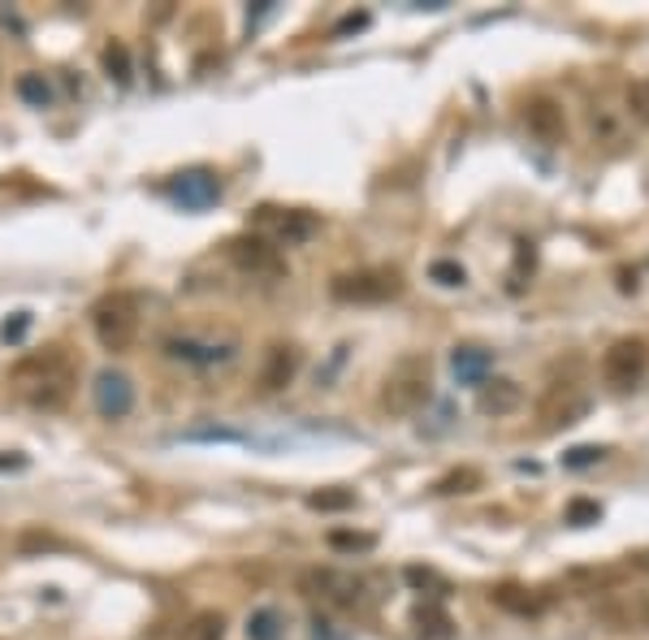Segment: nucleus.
Instances as JSON below:
<instances>
[{
	"label": "nucleus",
	"mask_w": 649,
	"mask_h": 640,
	"mask_svg": "<svg viewBox=\"0 0 649 640\" xmlns=\"http://www.w3.org/2000/svg\"><path fill=\"white\" fill-rule=\"evenodd\" d=\"M646 372H649L646 338H619V342H610L607 347V356H602V377H607L610 386L628 390V386H637Z\"/></svg>",
	"instance_id": "6"
},
{
	"label": "nucleus",
	"mask_w": 649,
	"mask_h": 640,
	"mask_svg": "<svg viewBox=\"0 0 649 640\" xmlns=\"http://www.w3.org/2000/svg\"><path fill=\"white\" fill-rule=\"evenodd\" d=\"M360 580H351V576H342V571H329V567H317V571H308L303 576V593L317 601H333V606H356L360 601Z\"/></svg>",
	"instance_id": "11"
},
{
	"label": "nucleus",
	"mask_w": 649,
	"mask_h": 640,
	"mask_svg": "<svg viewBox=\"0 0 649 640\" xmlns=\"http://www.w3.org/2000/svg\"><path fill=\"white\" fill-rule=\"evenodd\" d=\"M329 546L333 550H372V537H365V532H329Z\"/></svg>",
	"instance_id": "29"
},
{
	"label": "nucleus",
	"mask_w": 649,
	"mask_h": 640,
	"mask_svg": "<svg viewBox=\"0 0 649 640\" xmlns=\"http://www.w3.org/2000/svg\"><path fill=\"white\" fill-rule=\"evenodd\" d=\"M74 381H79L74 360L61 347L36 351V356H27V360H18L9 368V390L27 402V407H36V411L66 407L70 394H74Z\"/></svg>",
	"instance_id": "1"
},
{
	"label": "nucleus",
	"mask_w": 649,
	"mask_h": 640,
	"mask_svg": "<svg viewBox=\"0 0 649 640\" xmlns=\"http://www.w3.org/2000/svg\"><path fill=\"white\" fill-rule=\"evenodd\" d=\"M637 567H646V571H649V550H646V554H637Z\"/></svg>",
	"instance_id": "31"
},
{
	"label": "nucleus",
	"mask_w": 649,
	"mask_h": 640,
	"mask_svg": "<svg viewBox=\"0 0 649 640\" xmlns=\"http://www.w3.org/2000/svg\"><path fill=\"white\" fill-rule=\"evenodd\" d=\"M411 623H416V632L425 640H450L455 637V623H450V614L442 606H416V614H411Z\"/></svg>",
	"instance_id": "17"
},
{
	"label": "nucleus",
	"mask_w": 649,
	"mask_h": 640,
	"mask_svg": "<svg viewBox=\"0 0 649 640\" xmlns=\"http://www.w3.org/2000/svg\"><path fill=\"white\" fill-rule=\"evenodd\" d=\"M623 100H628V113L649 126V79L628 82V96H623Z\"/></svg>",
	"instance_id": "24"
},
{
	"label": "nucleus",
	"mask_w": 649,
	"mask_h": 640,
	"mask_svg": "<svg viewBox=\"0 0 649 640\" xmlns=\"http://www.w3.org/2000/svg\"><path fill=\"white\" fill-rule=\"evenodd\" d=\"M602 454H607L602 446H576V450H568V454H563V468H593Z\"/></svg>",
	"instance_id": "28"
},
{
	"label": "nucleus",
	"mask_w": 649,
	"mask_h": 640,
	"mask_svg": "<svg viewBox=\"0 0 649 640\" xmlns=\"http://www.w3.org/2000/svg\"><path fill=\"white\" fill-rule=\"evenodd\" d=\"M429 399H433L429 360L407 356V360H399L390 368V377H386V386H381V407H386L390 416H411V411H420Z\"/></svg>",
	"instance_id": "3"
},
{
	"label": "nucleus",
	"mask_w": 649,
	"mask_h": 640,
	"mask_svg": "<svg viewBox=\"0 0 649 640\" xmlns=\"http://www.w3.org/2000/svg\"><path fill=\"white\" fill-rule=\"evenodd\" d=\"M429 278L438 281V286H463L468 273H463V264H455V260H433V264H429Z\"/></svg>",
	"instance_id": "26"
},
{
	"label": "nucleus",
	"mask_w": 649,
	"mask_h": 640,
	"mask_svg": "<svg viewBox=\"0 0 649 640\" xmlns=\"http://www.w3.org/2000/svg\"><path fill=\"white\" fill-rule=\"evenodd\" d=\"M247 640H282V614H278L273 606L251 610V619H247Z\"/></svg>",
	"instance_id": "19"
},
{
	"label": "nucleus",
	"mask_w": 649,
	"mask_h": 640,
	"mask_svg": "<svg viewBox=\"0 0 649 640\" xmlns=\"http://www.w3.org/2000/svg\"><path fill=\"white\" fill-rule=\"evenodd\" d=\"M329 294L338 303H390L403 294L399 269H360V273H338L329 281Z\"/></svg>",
	"instance_id": "4"
},
{
	"label": "nucleus",
	"mask_w": 649,
	"mask_h": 640,
	"mask_svg": "<svg viewBox=\"0 0 649 640\" xmlns=\"http://www.w3.org/2000/svg\"><path fill=\"white\" fill-rule=\"evenodd\" d=\"M91 399H96V411L104 420H122L134 407V381L126 372H118V368H104L96 377V386H91Z\"/></svg>",
	"instance_id": "9"
},
{
	"label": "nucleus",
	"mask_w": 649,
	"mask_h": 640,
	"mask_svg": "<svg viewBox=\"0 0 649 640\" xmlns=\"http://www.w3.org/2000/svg\"><path fill=\"white\" fill-rule=\"evenodd\" d=\"M100 61H104V70H109V79L126 87L130 82V52H126V43H109L104 52H100Z\"/></svg>",
	"instance_id": "21"
},
{
	"label": "nucleus",
	"mask_w": 649,
	"mask_h": 640,
	"mask_svg": "<svg viewBox=\"0 0 649 640\" xmlns=\"http://www.w3.org/2000/svg\"><path fill=\"white\" fill-rule=\"evenodd\" d=\"M226 251H230V260H234L243 273H251V278H282L286 273L282 251L269 239H260V234H239V239L226 242Z\"/></svg>",
	"instance_id": "7"
},
{
	"label": "nucleus",
	"mask_w": 649,
	"mask_h": 640,
	"mask_svg": "<svg viewBox=\"0 0 649 640\" xmlns=\"http://www.w3.org/2000/svg\"><path fill=\"white\" fill-rule=\"evenodd\" d=\"M481 484V472L463 468V472H450L447 480H438V493H472Z\"/></svg>",
	"instance_id": "25"
},
{
	"label": "nucleus",
	"mask_w": 649,
	"mask_h": 640,
	"mask_svg": "<svg viewBox=\"0 0 649 640\" xmlns=\"http://www.w3.org/2000/svg\"><path fill=\"white\" fill-rule=\"evenodd\" d=\"M164 356L178 363H226L234 356V347L230 342H200V338H164Z\"/></svg>",
	"instance_id": "13"
},
{
	"label": "nucleus",
	"mask_w": 649,
	"mask_h": 640,
	"mask_svg": "<svg viewBox=\"0 0 649 640\" xmlns=\"http://www.w3.org/2000/svg\"><path fill=\"white\" fill-rule=\"evenodd\" d=\"M299 368H303V351L294 342H273L264 351V360H260V390L278 394V390H286L299 377Z\"/></svg>",
	"instance_id": "10"
},
{
	"label": "nucleus",
	"mask_w": 649,
	"mask_h": 640,
	"mask_svg": "<svg viewBox=\"0 0 649 640\" xmlns=\"http://www.w3.org/2000/svg\"><path fill=\"white\" fill-rule=\"evenodd\" d=\"M520 402H525V390L516 381H507V377H489L486 386H477V407L493 420L520 411Z\"/></svg>",
	"instance_id": "15"
},
{
	"label": "nucleus",
	"mask_w": 649,
	"mask_h": 640,
	"mask_svg": "<svg viewBox=\"0 0 649 640\" xmlns=\"http://www.w3.org/2000/svg\"><path fill=\"white\" fill-rule=\"evenodd\" d=\"M493 601H498L502 610H511V614H537V610H541V601L532 598L528 589H520V584H502V589H493Z\"/></svg>",
	"instance_id": "20"
},
{
	"label": "nucleus",
	"mask_w": 649,
	"mask_h": 640,
	"mask_svg": "<svg viewBox=\"0 0 649 640\" xmlns=\"http://www.w3.org/2000/svg\"><path fill=\"white\" fill-rule=\"evenodd\" d=\"M91 329H96V342H100L104 351H113V356L130 351L134 338H139V299L126 294V290H113V294L96 299V308H91Z\"/></svg>",
	"instance_id": "2"
},
{
	"label": "nucleus",
	"mask_w": 649,
	"mask_h": 640,
	"mask_svg": "<svg viewBox=\"0 0 649 640\" xmlns=\"http://www.w3.org/2000/svg\"><path fill=\"white\" fill-rule=\"evenodd\" d=\"M22 329H27V312H18L13 324H4V329H0V338H4V342H9V338H22Z\"/></svg>",
	"instance_id": "30"
},
{
	"label": "nucleus",
	"mask_w": 649,
	"mask_h": 640,
	"mask_svg": "<svg viewBox=\"0 0 649 640\" xmlns=\"http://www.w3.org/2000/svg\"><path fill=\"white\" fill-rule=\"evenodd\" d=\"M317 230H321V221H317L312 212H303V208H269V203H264V208L256 212V234L269 239L278 251H282V247H303Z\"/></svg>",
	"instance_id": "5"
},
{
	"label": "nucleus",
	"mask_w": 649,
	"mask_h": 640,
	"mask_svg": "<svg viewBox=\"0 0 649 640\" xmlns=\"http://www.w3.org/2000/svg\"><path fill=\"white\" fill-rule=\"evenodd\" d=\"M18 96H22L27 104H36V109H48V104H52V87H48L43 74H22V79H18Z\"/></svg>",
	"instance_id": "22"
},
{
	"label": "nucleus",
	"mask_w": 649,
	"mask_h": 640,
	"mask_svg": "<svg viewBox=\"0 0 649 640\" xmlns=\"http://www.w3.org/2000/svg\"><path fill=\"white\" fill-rule=\"evenodd\" d=\"M169 196L182 203V208H208V203H217V196H221V182L208 169H187V173L173 178Z\"/></svg>",
	"instance_id": "12"
},
{
	"label": "nucleus",
	"mask_w": 649,
	"mask_h": 640,
	"mask_svg": "<svg viewBox=\"0 0 649 640\" xmlns=\"http://www.w3.org/2000/svg\"><path fill=\"white\" fill-rule=\"evenodd\" d=\"M450 368H455V377H459L463 386H486L489 372H493V356L481 351V347H459V351L450 356Z\"/></svg>",
	"instance_id": "16"
},
{
	"label": "nucleus",
	"mask_w": 649,
	"mask_h": 640,
	"mask_svg": "<svg viewBox=\"0 0 649 640\" xmlns=\"http://www.w3.org/2000/svg\"><path fill=\"white\" fill-rule=\"evenodd\" d=\"M525 121H528V130H532L541 143H559V139L568 134V118H563V109H559L550 96H537V100H528Z\"/></svg>",
	"instance_id": "14"
},
{
	"label": "nucleus",
	"mask_w": 649,
	"mask_h": 640,
	"mask_svg": "<svg viewBox=\"0 0 649 640\" xmlns=\"http://www.w3.org/2000/svg\"><path fill=\"white\" fill-rule=\"evenodd\" d=\"M308 507L312 511H347V507H356V493L351 489H321V493H308Z\"/></svg>",
	"instance_id": "23"
},
{
	"label": "nucleus",
	"mask_w": 649,
	"mask_h": 640,
	"mask_svg": "<svg viewBox=\"0 0 649 640\" xmlns=\"http://www.w3.org/2000/svg\"><path fill=\"white\" fill-rule=\"evenodd\" d=\"M602 520V507L598 502H589V498H576L568 507V523H576V528H585V523H598Z\"/></svg>",
	"instance_id": "27"
},
{
	"label": "nucleus",
	"mask_w": 649,
	"mask_h": 640,
	"mask_svg": "<svg viewBox=\"0 0 649 640\" xmlns=\"http://www.w3.org/2000/svg\"><path fill=\"white\" fill-rule=\"evenodd\" d=\"M589 411V394L576 386V381H559V386H550L541 402H537V420H541V429H568L576 424L580 416Z\"/></svg>",
	"instance_id": "8"
},
{
	"label": "nucleus",
	"mask_w": 649,
	"mask_h": 640,
	"mask_svg": "<svg viewBox=\"0 0 649 640\" xmlns=\"http://www.w3.org/2000/svg\"><path fill=\"white\" fill-rule=\"evenodd\" d=\"M178 640H226V614H221V610H200V614H191Z\"/></svg>",
	"instance_id": "18"
}]
</instances>
